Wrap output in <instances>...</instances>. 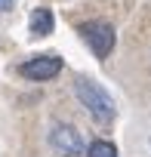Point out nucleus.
Listing matches in <instances>:
<instances>
[{"mask_svg": "<svg viewBox=\"0 0 151 157\" xmlns=\"http://www.w3.org/2000/svg\"><path fill=\"white\" fill-rule=\"evenodd\" d=\"M16 6V0H0V13H10Z\"/></svg>", "mask_w": 151, "mask_h": 157, "instance_id": "obj_7", "label": "nucleus"}, {"mask_svg": "<svg viewBox=\"0 0 151 157\" xmlns=\"http://www.w3.org/2000/svg\"><path fill=\"white\" fill-rule=\"evenodd\" d=\"M77 34H80V40L90 46V52H93L96 59H108L111 49H114V43H117L114 28H111L108 22H99V19L80 22V25H77Z\"/></svg>", "mask_w": 151, "mask_h": 157, "instance_id": "obj_2", "label": "nucleus"}, {"mask_svg": "<svg viewBox=\"0 0 151 157\" xmlns=\"http://www.w3.org/2000/svg\"><path fill=\"white\" fill-rule=\"evenodd\" d=\"M46 139H49V148L59 157H80V154H87V142H83L80 129L71 126V123H52Z\"/></svg>", "mask_w": 151, "mask_h": 157, "instance_id": "obj_3", "label": "nucleus"}, {"mask_svg": "<svg viewBox=\"0 0 151 157\" xmlns=\"http://www.w3.org/2000/svg\"><path fill=\"white\" fill-rule=\"evenodd\" d=\"M87 157H117V148L108 139H96L87 145Z\"/></svg>", "mask_w": 151, "mask_h": 157, "instance_id": "obj_6", "label": "nucleus"}, {"mask_svg": "<svg viewBox=\"0 0 151 157\" xmlns=\"http://www.w3.org/2000/svg\"><path fill=\"white\" fill-rule=\"evenodd\" d=\"M59 74H62L59 56H34L22 65V77H28V80H52Z\"/></svg>", "mask_w": 151, "mask_h": 157, "instance_id": "obj_4", "label": "nucleus"}, {"mask_svg": "<svg viewBox=\"0 0 151 157\" xmlns=\"http://www.w3.org/2000/svg\"><path fill=\"white\" fill-rule=\"evenodd\" d=\"M74 96H77V102L90 111V117L99 120V123H111L117 117V105H114L111 93L105 86L87 80V77H77V80H74Z\"/></svg>", "mask_w": 151, "mask_h": 157, "instance_id": "obj_1", "label": "nucleus"}, {"mask_svg": "<svg viewBox=\"0 0 151 157\" xmlns=\"http://www.w3.org/2000/svg\"><path fill=\"white\" fill-rule=\"evenodd\" d=\"M28 28H31L34 37H49L52 28H56V16H52V10H49V6H37V10L31 13V19H28Z\"/></svg>", "mask_w": 151, "mask_h": 157, "instance_id": "obj_5", "label": "nucleus"}]
</instances>
